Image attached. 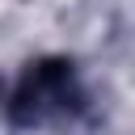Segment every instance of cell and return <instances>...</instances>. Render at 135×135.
<instances>
[{
  "label": "cell",
  "mask_w": 135,
  "mask_h": 135,
  "mask_svg": "<svg viewBox=\"0 0 135 135\" xmlns=\"http://www.w3.org/2000/svg\"><path fill=\"white\" fill-rule=\"evenodd\" d=\"M76 105H80V84H76L72 63L51 59L21 76V84L8 97V118L17 127H42V122L68 118Z\"/></svg>",
  "instance_id": "cell-1"
}]
</instances>
